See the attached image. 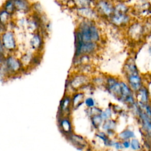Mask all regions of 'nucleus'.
Instances as JSON below:
<instances>
[{"label":"nucleus","mask_w":151,"mask_h":151,"mask_svg":"<svg viewBox=\"0 0 151 151\" xmlns=\"http://www.w3.org/2000/svg\"><path fill=\"white\" fill-rule=\"evenodd\" d=\"M120 92H121V96L119 100V102L123 104L124 100L129 96L134 94L133 90L131 89L127 83L124 79H120Z\"/></svg>","instance_id":"nucleus-15"},{"label":"nucleus","mask_w":151,"mask_h":151,"mask_svg":"<svg viewBox=\"0 0 151 151\" xmlns=\"http://www.w3.org/2000/svg\"><path fill=\"white\" fill-rule=\"evenodd\" d=\"M141 151H145V150H141Z\"/></svg>","instance_id":"nucleus-35"},{"label":"nucleus","mask_w":151,"mask_h":151,"mask_svg":"<svg viewBox=\"0 0 151 151\" xmlns=\"http://www.w3.org/2000/svg\"><path fill=\"white\" fill-rule=\"evenodd\" d=\"M102 110H103L102 109H101L100 107L96 106L93 107H91V108H87L88 116L91 117V116H93V115L100 114H101Z\"/></svg>","instance_id":"nucleus-27"},{"label":"nucleus","mask_w":151,"mask_h":151,"mask_svg":"<svg viewBox=\"0 0 151 151\" xmlns=\"http://www.w3.org/2000/svg\"><path fill=\"white\" fill-rule=\"evenodd\" d=\"M130 0H116L117 2H126L127 1H129Z\"/></svg>","instance_id":"nucleus-32"},{"label":"nucleus","mask_w":151,"mask_h":151,"mask_svg":"<svg viewBox=\"0 0 151 151\" xmlns=\"http://www.w3.org/2000/svg\"><path fill=\"white\" fill-rule=\"evenodd\" d=\"M80 19L96 21L100 18L94 6H84L71 8Z\"/></svg>","instance_id":"nucleus-7"},{"label":"nucleus","mask_w":151,"mask_h":151,"mask_svg":"<svg viewBox=\"0 0 151 151\" xmlns=\"http://www.w3.org/2000/svg\"><path fill=\"white\" fill-rule=\"evenodd\" d=\"M120 79L121 78L115 76H106L104 89L110 95L118 101L121 96L120 84Z\"/></svg>","instance_id":"nucleus-4"},{"label":"nucleus","mask_w":151,"mask_h":151,"mask_svg":"<svg viewBox=\"0 0 151 151\" xmlns=\"http://www.w3.org/2000/svg\"><path fill=\"white\" fill-rule=\"evenodd\" d=\"M84 93H78L76 94L73 96V107H77L81 103H83V100L84 99Z\"/></svg>","instance_id":"nucleus-26"},{"label":"nucleus","mask_w":151,"mask_h":151,"mask_svg":"<svg viewBox=\"0 0 151 151\" xmlns=\"http://www.w3.org/2000/svg\"><path fill=\"white\" fill-rule=\"evenodd\" d=\"M14 16L0 7V25L8 28L9 24L14 20Z\"/></svg>","instance_id":"nucleus-18"},{"label":"nucleus","mask_w":151,"mask_h":151,"mask_svg":"<svg viewBox=\"0 0 151 151\" xmlns=\"http://www.w3.org/2000/svg\"><path fill=\"white\" fill-rule=\"evenodd\" d=\"M95 2L91 0H69L68 6L71 8L84 6H94Z\"/></svg>","instance_id":"nucleus-19"},{"label":"nucleus","mask_w":151,"mask_h":151,"mask_svg":"<svg viewBox=\"0 0 151 151\" xmlns=\"http://www.w3.org/2000/svg\"><path fill=\"white\" fill-rule=\"evenodd\" d=\"M1 41L3 48L7 54H12L17 50V37L14 30L7 29L1 34Z\"/></svg>","instance_id":"nucleus-3"},{"label":"nucleus","mask_w":151,"mask_h":151,"mask_svg":"<svg viewBox=\"0 0 151 151\" xmlns=\"http://www.w3.org/2000/svg\"><path fill=\"white\" fill-rule=\"evenodd\" d=\"M118 120L116 118H111L103 122L101 129L105 132L111 138H115L117 134Z\"/></svg>","instance_id":"nucleus-12"},{"label":"nucleus","mask_w":151,"mask_h":151,"mask_svg":"<svg viewBox=\"0 0 151 151\" xmlns=\"http://www.w3.org/2000/svg\"><path fill=\"white\" fill-rule=\"evenodd\" d=\"M84 103L87 108H91L96 106V101L92 97H88L84 100Z\"/></svg>","instance_id":"nucleus-29"},{"label":"nucleus","mask_w":151,"mask_h":151,"mask_svg":"<svg viewBox=\"0 0 151 151\" xmlns=\"http://www.w3.org/2000/svg\"><path fill=\"white\" fill-rule=\"evenodd\" d=\"M75 38V53L74 58L83 55L91 56L99 50L100 44L95 42H84L80 39Z\"/></svg>","instance_id":"nucleus-2"},{"label":"nucleus","mask_w":151,"mask_h":151,"mask_svg":"<svg viewBox=\"0 0 151 151\" xmlns=\"http://www.w3.org/2000/svg\"><path fill=\"white\" fill-rule=\"evenodd\" d=\"M134 137H136V134L134 130L127 127L120 132L117 133L115 139L123 141L125 140H131Z\"/></svg>","instance_id":"nucleus-17"},{"label":"nucleus","mask_w":151,"mask_h":151,"mask_svg":"<svg viewBox=\"0 0 151 151\" xmlns=\"http://www.w3.org/2000/svg\"><path fill=\"white\" fill-rule=\"evenodd\" d=\"M143 111L147 114L150 117H151V104L149 103L148 104H146L144 105L143 107H142Z\"/></svg>","instance_id":"nucleus-30"},{"label":"nucleus","mask_w":151,"mask_h":151,"mask_svg":"<svg viewBox=\"0 0 151 151\" xmlns=\"http://www.w3.org/2000/svg\"><path fill=\"white\" fill-rule=\"evenodd\" d=\"M90 119L91 124L93 127V129H95L96 131L100 130L104 122V120L101 117L100 114L91 116V117H90Z\"/></svg>","instance_id":"nucleus-20"},{"label":"nucleus","mask_w":151,"mask_h":151,"mask_svg":"<svg viewBox=\"0 0 151 151\" xmlns=\"http://www.w3.org/2000/svg\"><path fill=\"white\" fill-rule=\"evenodd\" d=\"M106 81V76L101 75L97 76L93 78L92 80V84L94 86H97L100 87H104L105 86Z\"/></svg>","instance_id":"nucleus-24"},{"label":"nucleus","mask_w":151,"mask_h":151,"mask_svg":"<svg viewBox=\"0 0 151 151\" xmlns=\"http://www.w3.org/2000/svg\"><path fill=\"white\" fill-rule=\"evenodd\" d=\"M139 124L142 136L151 137V117L142 110L136 118Z\"/></svg>","instance_id":"nucleus-8"},{"label":"nucleus","mask_w":151,"mask_h":151,"mask_svg":"<svg viewBox=\"0 0 151 151\" xmlns=\"http://www.w3.org/2000/svg\"><path fill=\"white\" fill-rule=\"evenodd\" d=\"M112 148H113L116 151H123L124 150V148L122 143V141L115 138L113 141Z\"/></svg>","instance_id":"nucleus-28"},{"label":"nucleus","mask_w":151,"mask_h":151,"mask_svg":"<svg viewBox=\"0 0 151 151\" xmlns=\"http://www.w3.org/2000/svg\"><path fill=\"white\" fill-rule=\"evenodd\" d=\"M1 7L14 17L16 14L14 0H5L2 4Z\"/></svg>","instance_id":"nucleus-21"},{"label":"nucleus","mask_w":151,"mask_h":151,"mask_svg":"<svg viewBox=\"0 0 151 151\" xmlns=\"http://www.w3.org/2000/svg\"><path fill=\"white\" fill-rule=\"evenodd\" d=\"M127 27V35L132 41L142 40L146 34L145 26L139 21H132Z\"/></svg>","instance_id":"nucleus-6"},{"label":"nucleus","mask_w":151,"mask_h":151,"mask_svg":"<svg viewBox=\"0 0 151 151\" xmlns=\"http://www.w3.org/2000/svg\"><path fill=\"white\" fill-rule=\"evenodd\" d=\"M109 21L117 27H127L132 22V17L129 13H122L114 11Z\"/></svg>","instance_id":"nucleus-10"},{"label":"nucleus","mask_w":151,"mask_h":151,"mask_svg":"<svg viewBox=\"0 0 151 151\" xmlns=\"http://www.w3.org/2000/svg\"><path fill=\"white\" fill-rule=\"evenodd\" d=\"M14 2L16 13L26 14L31 12L32 3L30 0H14Z\"/></svg>","instance_id":"nucleus-14"},{"label":"nucleus","mask_w":151,"mask_h":151,"mask_svg":"<svg viewBox=\"0 0 151 151\" xmlns=\"http://www.w3.org/2000/svg\"><path fill=\"white\" fill-rule=\"evenodd\" d=\"M135 96L137 102L142 107L144 105L150 103L151 93L149 88L146 85H144L135 93Z\"/></svg>","instance_id":"nucleus-13"},{"label":"nucleus","mask_w":151,"mask_h":151,"mask_svg":"<svg viewBox=\"0 0 151 151\" xmlns=\"http://www.w3.org/2000/svg\"><path fill=\"white\" fill-rule=\"evenodd\" d=\"M130 149L132 151H141L143 150V144L136 137L130 140Z\"/></svg>","instance_id":"nucleus-22"},{"label":"nucleus","mask_w":151,"mask_h":151,"mask_svg":"<svg viewBox=\"0 0 151 151\" xmlns=\"http://www.w3.org/2000/svg\"><path fill=\"white\" fill-rule=\"evenodd\" d=\"M100 115L104 121L106 120H107V119H109L111 118H113V116L114 115V114L113 113V111L111 107L109 106L107 107H106L102 110V111H101Z\"/></svg>","instance_id":"nucleus-25"},{"label":"nucleus","mask_w":151,"mask_h":151,"mask_svg":"<svg viewBox=\"0 0 151 151\" xmlns=\"http://www.w3.org/2000/svg\"><path fill=\"white\" fill-rule=\"evenodd\" d=\"M29 44L31 50L41 53L45 45V35L41 31L31 34Z\"/></svg>","instance_id":"nucleus-9"},{"label":"nucleus","mask_w":151,"mask_h":151,"mask_svg":"<svg viewBox=\"0 0 151 151\" xmlns=\"http://www.w3.org/2000/svg\"><path fill=\"white\" fill-rule=\"evenodd\" d=\"M124 80L127 83L134 94L145 84L144 78L140 73L130 74L124 76Z\"/></svg>","instance_id":"nucleus-11"},{"label":"nucleus","mask_w":151,"mask_h":151,"mask_svg":"<svg viewBox=\"0 0 151 151\" xmlns=\"http://www.w3.org/2000/svg\"><path fill=\"white\" fill-rule=\"evenodd\" d=\"M60 126L61 128V130L64 132V133H70L71 131V126L69 120L67 118H63L61 120Z\"/></svg>","instance_id":"nucleus-23"},{"label":"nucleus","mask_w":151,"mask_h":151,"mask_svg":"<svg viewBox=\"0 0 151 151\" xmlns=\"http://www.w3.org/2000/svg\"><path fill=\"white\" fill-rule=\"evenodd\" d=\"M96 22L80 19L77 24L74 37L84 42H95L100 44L101 41V34Z\"/></svg>","instance_id":"nucleus-1"},{"label":"nucleus","mask_w":151,"mask_h":151,"mask_svg":"<svg viewBox=\"0 0 151 151\" xmlns=\"http://www.w3.org/2000/svg\"><path fill=\"white\" fill-rule=\"evenodd\" d=\"M150 103L151 104V99H150Z\"/></svg>","instance_id":"nucleus-34"},{"label":"nucleus","mask_w":151,"mask_h":151,"mask_svg":"<svg viewBox=\"0 0 151 151\" xmlns=\"http://www.w3.org/2000/svg\"><path fill=\"white\" fill-rule=\"evenodd\" d=\"M122 143L124 149H130V140H125L122 141Z\"/></svg>","instance_id":"nucleus-31"},{"label":"nucleus","mask_w":151,"mask_h":151,"mask_svg":"<svg viewBox=\"0 0 151 151\" xmlns=\"http://www.w3.org/2000/svg\"><path fill=\"white\" fill-rule=\"evenodd\" d=\"M91 1H93L94 2H96L99 1H100V0H91Z\"/></svg>","instance_id":"nucleus-33"},{"label":"nucleus","mask_w":151,"mask_h":151,"mask_svg":"<svg viewBox=\"0 0 151 151\" xmlns=\"http://www.w3.org/2000/svg\"><path fill=\"white\" fill-rule=\"evenodd\" d=\"M94 8L100 18L109 19L114 11V3L111 0H100L95 2Z\"/></svg>","instance_id":"nucleus-5"},{"label":"nucleus","mask_w":151,"mask_h":151,"mask_svg":"<svg viewBox=\"0 0 151 151\" xmlns=\"http://www.w3.org/2000/svg\"><path fill=\"white\" fill-rule=\"evenodd\" d=\"M123 73L124 76L130 74L140 73L135 61L132 57L129 58L124 64L123 67Z\"/></svg>","instance_id":"nucleus-16"}]
</instances>
